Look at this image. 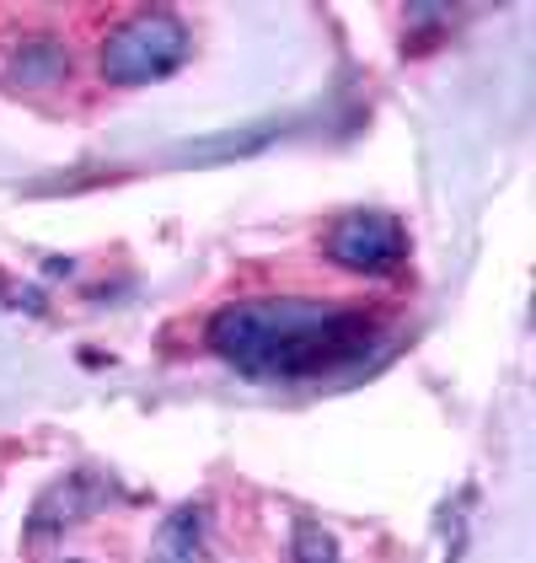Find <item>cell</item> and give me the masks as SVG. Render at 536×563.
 <instances>
[{
  "label": "cell",
  "mask_w": 536,
  "mask_h": 563,
  "mask_svg": "<svg viewBox=\"0 0 536 563\" xmlns=\"http://www.w3.org/2000/svg\"><path fill=\"white\" fill-rule=\"evenodd\" d=\"M210 344L231 371L253 382H322L381 349V322L370 311L316 301H236L210 322Z\"/></svg>",
  "instance_id": "cell-1"
},
{
  "label": "cell",
  "mask_w": 536,
  "mask_h": 563,
  "mask_svg": "<svg viewBox=\"0 0 536 563\" xmlns=\"http://www.w3.org/2000/svg\"><path fill=\"white\" fill-rule=\"evenodd\" d=\"M188 44L193 38L172 11H139L108 33V44L97 54V70H102L108 87H150L188 59Z\"/></svg>",
  "instance_id": "cell-2"
},
{
  "label": "cell",
  "mask_w": 536,
  "mask_h": 563,
  "mask_svg": "<svg viewBox=\"0 0 536 563\" xmlns=\"http://www.w3.org/2000/svg\"><path fill=\"white\" fill-rule=\"evenodd\" d=\"M327 258L355 274H387L407 258V231L381 210H355L327 231Z\"/></svg>",
  "instance_id": "cell-3"
},
{
  "label": "cell",
  "mask_w": 536,
  "mask_h": 563,
  "mask_svg": "<svg viewBox=\"0 0 536 563\" xmlns=\"http://www.w3.org/2000/svg\"><path fill=\"white\" fill-rule=\"evenodd\" d=\"M145 563H204V510L199 505H178L172 516L161 520Z\"/></svg>",
  "instance_id": "cell-4"
},
{
  "label": "cell",
  "mask_w": 536,
  "mask_h": 563,
  "mask_svg": "<svg viewBox=\"0 0 536 563\" xmlns=\"http://www.w3.org/2000/svg\"><path fill=\"white\" fill-rule=\"evenodd\" d=\"M65 70H70V59H65V48L54 44V38H27V44L16 48V59H11V76L22 87H54Z\"/></svg>",
  "instance_id": "cell-5"
},
{
  "label": "cell",
  "mask_w": 536,
  "mask_h": 563,
  "mask_svg": "<svg viewBox=\"0 0 536 563\" xmlns=\"http://www.w3.org/2000/svg\"><path fill=\"white\" fill-rule=\"evenodd\" d=\"M295 563H338V548H333V537L312 526V520H301L295 526Z\"/></svg>",
  "instance_id": "cell-6"
}]
</instances>
